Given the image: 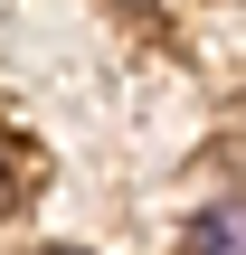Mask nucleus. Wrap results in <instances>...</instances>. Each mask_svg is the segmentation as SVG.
<instances>
[{
  "mask_svg": "<svg viewBox=\"0 0 246 255\" xmlns=\"http://www.w3.org/2000/svg\"><path fill=\"white\" fill-rule=\"evenodd\" d=\"M190 255H246V208H209L190 227Z\"/></svg>",
  "mask_w": 246,
  "mask_h": 255,
  "instance_id": "1",
  "label": "nucleus"
},
{
  "mask_svg": "<svg viewBox=\"0 0 246 255\" xmlns=\"http://www.w3.org/2000/svg\"><path fill=\"white\" fill-rule=\"evenodd\" d=\"M47 255H76V246H47Z\"/></svg>",
  "mask_w": 246,
  "mask_h": 255,
  "instance_id": "2",
  "label": "nucleus"
}]
</instances>
